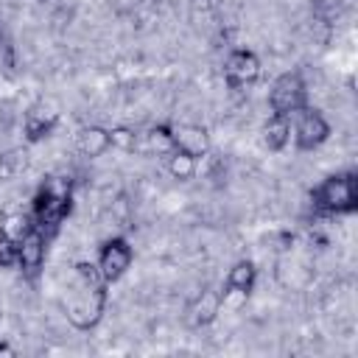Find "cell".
<instances>
[{"mask_svg": "<svg viewBox=\"0 0 358 358\" xmlns=\"http://www.w3.org/2000/svg\"><path fill=\"white\" fill-rule=\"evenodd\" d=\"M76 282H78V291L67 302V319L76 330H92L106 310L109 282L101 277L98 266L87 263V260L76 263Z\"/></svg>", "mask_w": 358, "mask_h": 358, "instance_id": "cell-1", "label": "cell"}, {"mask_svg": "<svg viewBox=\"0 0 358 358\" xmlns=\"http://www.w3.org/2000/svg\"><path fill=\"white\" fill-rule=\"evenodd\" d=\"M70 210H73L70 182L53 176L50 182H45V185L36 190L31 218H34V227H39L45 235H53V232L64 224V218L70 215Z\"/></svg>", "mask_w": 358, "mask_h": 358, "instance_id": "cell-2", "label": "cell"}, {"mask_svg": "<svg viewBox=\"0 0 358 358\" xmlns=\"http://www.w3.org/2000/svg\"><path fill=\"white\" fill-rule=\"evenodd\" d=\"M310 201L324 215H350L358 210V176L355 171H341L324 176L313 193Z\"/></svg>", "mask_w": 358, "mask_h": 358, "instance_id": "cell-3", "label": "cell"}, {"mask_svg": "<svg viewBox=\"0 0 358 358\" xmlns=\"http://www.w3.org/2000/svg\"><path fill=\"white\" fill-rule=\"evenodd\" d=\"M268 106H271V115H288V117L302 106H308V87L299 70H288L274 78L268 90Z\"/></svg>", "mask_w": 358, "mask_h": 358, "instance_id": "cell-4", "label": "cell"}, {"mask_svg": "<svg viewBox=\"0 0 358 358\" xmlns=\"http://www.w3.org/2000/svg\"><path fill=\"white\" fill-rule=\"evenodd\" d=\"M291 137L296 143L299 151H313L319 145L327 143L330 137V123L327 117L313 109V106H302L299 112L291 115Z\"/></svg>", "mask_w": 358, "mask_h": 358, "instance_id": "cell-5", "label": "cell"}, {"mask_svg": "<svg viewBox=\"0 0 358 358\" xmlns=\"http://www.w3.org/2000/svg\"><path fill=\"white\" fill-rule=\"evenodd\" d=\"M134 263V249L131 243L123 238V235H112L106 238L101 246H98V257H95V266L101 271V277L112 285L117 282Z\"/></svg>", "mask_w": 358, "mask_h": 358, "instance_id": "cell-6", "label": "cell"}, {"mask_svg": "<svg viewBox=\"0 0 358 358\" xmlns=\"http://www.w3.org/2000/svg\"><path fill=\"white\" fill-rule=\"evenodd\" d=\"M255 282H257V266H255L252 260H238V263L229 268V274H227V280H224V288L218 291L221 308L238 310V308L249 299V294L255 291Z\"/></svg>", "mask_w": 358, "mask_h": 358, "instance_id": "cell-7", "label": "cell"}, {"mask_svg": "<svg viewBox=\"0 0 358 358\" xmlns=\"http://www.w3.org/2000/svg\"><path fill=\"white\" fill-rule=\"evenodd\" d=\"M224 78L235 90L252 87L260 78V59H257V53L255 50H246V48L229 50V56L224 59Z\"/></svg>", "mask_w": 358, "mask_h": 358, "instance_id": "cell-8", "label": "cell"}, {"mask_svg": "<svg viewBox=\"0 0 358 358\" xmlns=\"http://www.w3.org/2000/svg\"><path fill=\"white\" fill-rule=\"evenodd\" d=\"M45 255H48V235L39 227H31L17 246V268L25 277H36L39 268L45 266Z\"/></svg>", "mask_w": 358, "mask_h": 358, "instance_id": "cell-9", "label": "cell"}, {"mask_svg": "<svg viewBox=\"0 0 358 358\" xmlns=\"http://www.w3.org/2000/svg\"><path fill=\"white\" fill-rule=\"evenodd\" d=\"M56 126H59V112L45 103H36L25 112V140L28 143H39V140L50 137Z\"/></svg>", "mask_w": 358, "mask_h": 358, "instance_id": "cell-10", "label": "cell"}, {"mask_svg": "<svg viewBox=\"0 0 358 358\" xmlns=\"http://www.w3.org/2000/svg\"><path fill=\"white\" fill-rule=\"evenodd\" d=\"M173 143H176L179 151H187L196 159L210 151V134L199 123H179V126H173Z\"/></svg>", "mask_w": 358, "mask_h": 358, "instance_id": "cell-11", "label": "cell"}, {"mask_svg": "<svg viewBox=\"0 0 358 358\" xmlns=\"http://www.w3.org/2000/svg\"><path fill=\"white\" fill-rule=\"evenodd\" d=\"M221 313V296L215 288H204L187 308V324L190 327H207Z\"/></svg>", "mask_w": 358, "mask_h": 358, "instance_id": "cell-12", "label": "cell"}, {"mask_svg": "<svg viewBox=\"0 0 358 358\" xmlns=\"http://www.w3.org/2000/svg\"><path fill=\"white\" fill-rule=\"evenodd\" d=\"M76 148H78L84 157H90V159L101 157L106 148H112V145H109V129H106V126H98V123L81 126L78 134H76Z\"/></svg>", "mask_w": 358, "mask_h": 358, "instance_id": "cell-13", "label": "cell"}, {"mask_svg": "<svg viewBox=\"0 0 358 358\" xmlns=\"http://www.w3.org/2000/svg\"><path fill=\"white\" fill-rule=\"evenodd\" d=\"M291 140V117L288 115H268L263 123V145L268 151H282Z\"/></svg>", "mask_w": 358, "mask_h": 358, "instance_id": "cell-14", "label": "cell"}, {"mask_svg": "<svg viewBox=\"0 0 358 358\" xmlns=\"http://www.w3.org/2000/svg\"><path fill=\"white\" fill-rule=\"evenodd\" d=\"M145 145H148L151 154L168 157V154L176 148V143H173V126H171V123H157V126H151V129L145 131Z\"/></svg>", "mask_w": 358, "mask_h": 358, "instance_id": "cell-15", "label": "cell"}, {"mask_svg": "<svg viewBox=\"0 0 358 358\" xmlns=\"http://www.w3.org/2000/svg\"><path fill=\"white\" fill-rule=\"evenodd\" d=\"M165 168H168V173H171L173 179H179V182H187V179H193V176H196L199 159H196L193 154H187V151H179V148H173V151L168 154V159H165Z\"/></svg>", "mask_w": 358, "mask_h": 358, "instance_id": "cell-16", "label": "cell"}, {"mask_svg": "<svg viewBox=\"0 0 358 358\" xmlns=\"http://www.w3.org/2000/svg\"><path fill=\"white\" fill-rule=\"evenodd\" d=\"M31 227H34L31 213L14 210V213H3V215H0V235L11 238V241H17V243L25 238V232H28Z\"/></svg>", "mask_w": 358, "mask_h": 358, "instance_id": "cell-17", "label": "cell"}, {"mask_svg": "<svg viewBox=\"0 0 358 358\" xmlns=\"http://www.w3.org/2000/svg\"><path fill=\"white\" fill-rule=\"evenodd\" d=\"M109 145L129 154V151H134L140 145V134L131 126H112L109 129Z\"/></svg>", "mask_w": 358, "mask_h": 358, "instance_id": "cell-18", "label": "cell"}, {"mask_svg": "<svg viewBox=\"0 0 358 358\" xmlns=\"http://www.w3.org/2000/svg\"><path fill=\"white\" fill-rule=\"evenodd\" d=\"M22 168H25V151L17 148V151H8V154L0 157V171L6 176H17Z\"/></svg>", "mask_w": 358, "mask_h": 358, "instance_id": "cell-19", "label": "cell"}, {"mask_svg": "<svg viewBox=\"0 0 358 358\" xmlns=\"http://www.w3.org/2000/svg\"><path fill=\"white\" fill-rule=\"evenodd\" d=\"M17 241L0 235V268H14L17 266Z\"/></svg>", "mask_w": 358, "mask_h": 358, "instance_id": "cell-20", "label": "cell"}, {"mask_svg": "<svg viewBox=\"0 0 358 358\" xmlns=\"http://www.w3.org/2000/svg\"><path fill=\"white\" fill-rule=\"evenodd\" d=\"M341 0H310V6L316 8V11H330V8H336Z\"/></svg>", "mask_w": 358, "mask_h": 358, "instance_id": "cell-21", "label": "cell"}, {"mask_svg": "<svg viewBox=\"0 0 358 358\" xmlns=\"http://www.w3.org/2000/svg\"><path fill=\"white\" fill-rule=\"evenodd\" d=\"M14 352H17V350H14L8 341H0V355H14Z\"/></svg>", "mask_w": 358, "mask_h": 358, "instance_id": "cell-22", "label": "cell"}, {"mask_svg": "<svg viewBox=\"0 0 358 358\" xmlns=\"http://www.w3.org/2000/svg\"><path fill=\"white\" fill-rule=\"evenodd\" d=\"M0 36H3V31H0Z\"/></svg>", "mask_w": 358, "mask_h": 358, "instance_id": "cell-23", "label": "cell"}]
</instances>
